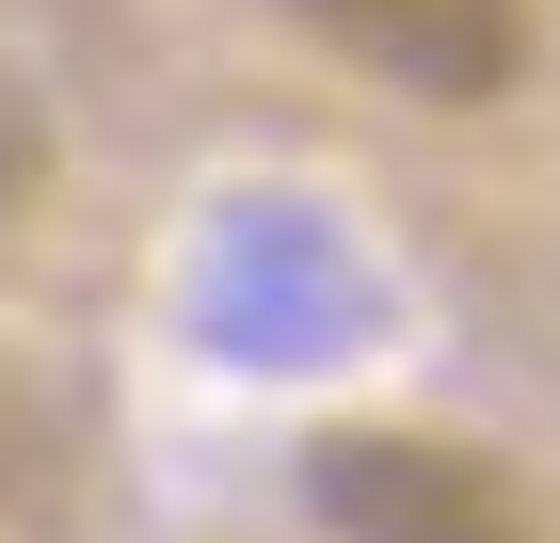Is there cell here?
Segmentation results:
<instances>
[{
	"mask_svg": "<svg viewBox=\"0 0 560 543\" xmlns=\"http://www.w3.org/2000/svg\"><path fill=\"white\" fill-rule=\"evenodd\" d=\"M304 33L369 64L385 96H432V113H480V96L528 81V0H272Z\"/></svg>",
	"mask_w": 560,
	"mask_h": 543,
	"instance_id": "cell-2",
	"label": "cell"
},
{
	"mask_svg": "<svg viewBox=\"0 0 560 543\" xmlns=\"http://www.w3.org/2000/svg\"><path fill=\"white\" fill-rule=\"evenodd\" d=\"M289 496L320 511L337 543H560V528H545V496H528L497 448H465V432H417V416L304 432Z\"/></svg>",
	"mask_w": 560,
	"mask_h": 543,
	"instance_id": "cell-1",
	"label": "cell"
}]
</instances>
